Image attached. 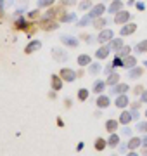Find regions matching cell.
Segmentation results:
<instances>
[{
    "instance_id": "obj_1",
    "label": "cell",
    "mask_w": 147,
    "mask_h": 156,
    "mask_svg": "<svg viewBox=\"0 0 147 156\" xmlns=\"http://www.w3.org/2000/svg\"><path fill=\"white\" fill-rule=\"evenodd\" d=\"M113 38H114V31L108 28V30H102L101 33H99L97 42H101V44H108V42H111Z\"/></svg>"
},
{
    "instance_id": "obj_2",
    "label": "cell",
    "mask_w": 147,
    "mask_h": 156,
    "mask_svg": "<svg viewBox=\"0 0 147 156\" xmlns=\"http://www.w3.org/2000/svg\"><path fill=\"white\" fill-rule=\"evenodd\" d=\"M128 19H130V12L128 11H119L114 14V19L113 21L116 23V24H126L128 23Z\"/></svg>"
},
{
    "instance_id": "obj_3",
    "label": "cell",
    "mask_w": 147,
    "mask_h": 156,
    "mask_svg": "<svg viewBox=\"0 0 147 156\" xmlns=\"http://www.w3.org/2000/svg\"><path fill=\"white\" fill-rule=\"evenodd\" d=\"M104 12H106V5H104V4H97V5H94L90 9L88 16H90L92 19H97V17H101Z\"/></svg>"
},
{
    "instance_id": "obj_4",
    "label": "cell",
    "mask_w": 147,
    "mask_h": 156,
    "mask_svg": "<svg viewBox=\"0 0 147 156\" xmlns=\"http://www.w3.org/2000/svg\"><path fill=\"white\" fill-rule=\"evenodd\" d=\"M61 78L62 80H66V82H74L76 80V76H78V73H74L73 69H69V68H64V69H61Z\"/></svg>"
},
{
    "instance_id": "obj_5",
    "label": "cell",
    "mask_w": 147,
    "mask_h": 156,
    "mask_svg": "<svg viewBox=\"0 0 147 156\" xmlns=\"http://www.w3.org/2000/svg\"><path fill=\"white\" fill-rule=\"evenodd\" d=\"M52 57L56 59V61H68V52L62 49H52Z\"/></svg>"
},
{
    "instance_id": "obj_6",
    "label": "cell",
    "mask_w": 147,
    "mask_h": 156,
    "mask_svg": "<svg viewBox=\"0 0 147 156\" xmlns=\"http://www.w3.org/2000/svg\"><path fill=\"white\" fill-rule=\"evenodd\" d=\"M40 47H42V42H40V40H33V42L28 44V47H24V54L36 52V50H40Z\"/></svg>"
},
{
    "instance_id": "obj_7",
    "label": "cell",
    "mask_w": 147,
    "mask_h": 156,
    "mask_svg": "<svg viewBox=\"0 0 147 156\" xmlns=\"http://www.w3.org/2000/svg\"><path fill=\"white\" fill-rule=\"evenodd\" d=\"M43 30H47V31H50V30H57L59 28V23L52 21V19H42V24H40Z\"/></svg>"
},
{
    "instance_id": "obj_8",
    "label": "cell",
    "mask_w": 147,
    "mask_h": 156,
    "mask_svg": "<svg viewBox=\"0 0 147 156\" xmlns=\"http://www.w3.org/2000/svg\"><path fill=\"white\" fill-rule=\"evenodd\" d=\"M135 31H137V24L135 23H128L121 28V37H128V35L135 33Z\"/></svg>"
},
{
    "instance_id": "obj_9",
    "label": "cell",
    "mask_w": 147,
    "mask_h": 156,
    "mask_svg": "<svg viewBox=\"0 0 147 156\" xmlns=\"http://www.w3.org/2000/svg\"><path fill=\"white\" fill-rule=\"evenodd\" d=\"M61 42L64 45H68V47H78V38H74V37H64V35H62L61 37Z\"/></svg>"
},
{
    "instance_id": "obj_10",
    "label": "cell",
    "mask_w": 147,
    "mask_h": 156,
    "mask_svg": "<svg viewBox=\"0 0 147 156\" xmlns=\"http://www.w3.org/2000/svg\"><path fill=\"white\" fill-rule=\"evenodd\" d=\"M114 104H116V108H119V109H121V108H126L128 106V97L125 94H119L118 97H116V101H114Z\"/></svg>"
},
{
    "instance_id": "obj_11",
    "label": "cell",
    "mask_w": 147,
    "mask_h": 156,
    "mask_svg": "<svg viewBox=\"0 0 147 156\" xmlns=\"http://www.w3.org/2000/svg\"><path fill=\"white\" fill-rule=\"evenodd\" d=\"M50 82H52V89L54 90H61L62 89V78L59 76V75H52Z\"/></svg>"
},
{
    "instance_id": "obj_12",
    "label": "cell",
    "mask_w": 147,
    "mask_h": 156,
    "mask_svg": "<svg viewBox=\"0 0 147 156\" xmlns=\"http://www.w3.org/2000/svg\"><path fill=\"white\" fill-rule=\"evenodd\" d=\"M121 5H123V2H121V0H113V4L109 5L108 12H111V14H116V12L121 11Z\"/></svg>"
},
{
    "instance_id": "obj_13",
    "label": "cell",
    "mask_w": 147,
    "mask_h": 156,
    "mask_svg": "<svg viewBox=\"0 0 147 156\" xmlns=\"http://www.w3.org/2000/svg\"><path fill=\"white\" fill-rule=\"evenodd\" d=\"M109 52H111V49H109V45H108V47H101V49H97L95 57H97V59H106V57L109 56Z\"/></svg>"
},
{
    "instance_id": "obj_14",
    "label": "cell",
    "mask_w": 147,
    "mask_h": 156,
    "mask_svg": "<svg viewBox=\"0 0 147 156\" xmlns=\"http://www.w3.org/2000/svg\"><path fill=\"white\" fill-rule=\"evenodd\" d=\"M142 73H144V69H142V68H138V66H133V68H130V69H128V76L135 80V78L142 76Z\"/></svg>"
},
{
    "instance_id": "obj_15",
    "label": "cell",
    "mask_w": 147,
    "mask_h": 156,
    "mask_svg": "<svg viewBox=\"0 0 147 156\" xmlns=\"http://www.w3.org/2000/svg\"><path fill=\"white\" fill-rule=\"evenodd\" d=\"M123 66L125 68H133V66H137V59L133 56H126V57H123Z\"/></svg>"
},
{
    "instance_id": "obj_16",
    "label": "cell",
    "mask_w": 147,
    "mask_h": 156,
    "mask_svg": "<svg viewBox=\"0 0 147 156\" xmlns=\"http://www.w3.org/2000/svg\"><path fill=\"white\" fill-rule=\"evenodd\" d=\"M109 97L108 95H99V99H97V106L101 108V109H104V108H108L109 106Z\"/></svg>"
},
{
    "instance_id": "obj_17",
    "label": "cell",
    "mask_w": 147,
    "mask_h": 156,
    "mask_svg": "<svg viewBox=\"0 0 147 156\" xmlns=\"http://www.w3.org/2000/svg\"><path fill=\"white\" fill-rule=\"evenodd\" d=\"M133 118H132V113L130 111H123L121 113V116H119V123H123V125H128Z\"/></svg>"
},
{
    "instance_id": "obj_18",
    "label": "cell",
    "mask_w": 147,
    "mask_h": 156,
    "mask_svg": "<svg viewBox=\"0 0 147 156\" xmlns=\"http://www.w3.org/2000/svg\"><path fill=\"white\" fill-rule=\"evenodd\" d=\"M128 149H137V147H138V146H142V139H138V137H132L130 139V142H128Z\"/></svg>"
},
{
    "instance_id": "obj_19",
    "label": "cell",
    "mask_w": 147,
    "mask_h": 156,
    "mask_svg": "<svg viewBox=\"0 0 147 156\" xmlns=\"http://www.w3.org/2000/svg\"><path fill=\"white\" fill-rule=\"evenodd\" d=\"M128 89H130V87H128L126 83H116V87L113 89V92L119 95V94H125V92H126Z\"/></svg>"
},
{
    "instance_id": "obj_20",
    "label": "cell",
    "mask_w": 147,
    "mask_h": 156,
    "mask_svg": "<svg viewBox=\"0 0 147 156\" xmlns=\"http://www.w3.org/2000/svg\"><path fill=\"white\" fill-rule=\"evenodd\" d=\"M135 52L137 54H144V52H147V40H142V42H138V44L135 45Z\"/></svg>"
},
{
    "instance_id": "obj_21",
    "label": "cell",
    "mask_w": 147,
    "mask_h": 156,
    "mask_svg": "<svg viewBox=\"0 0 147 156\" xmlns=\"http://www.w3.org/2000/svg\"><path fill=\"white\" fill-rule=\"evenodd\" d=\"M121 47H123V40L121 38H113L111 44H109V49H114V50H119Z\"/></svg>"
},
{
    "instance_id": "obj_22",
    "label": "cell",
    "mask_w": 147,
    "mask_h": 156,
    "mask_svg": "<svg viewBox=\"0 0 147 156\" xmlns=\"http://www.w3.org/2000/svg\"><path fill=\"white\" fill-rule=\"evenodd\" d=\"M16 28L17 30H28V23L24 17H17L16 19Z\"/></svg>"
},
{
    "instance_id": "obj_23",
    "label": "cell",
    "mask_w": 147,
    "mask_h": 156,
    "mask_svg": "<svg viewBox=\"0 0 147 156\" xmlns=\"http://www.w3.org/2000/svg\"><path fill=\"white\" fill-rule=\"evenodd\" d=\"M90 56H87V54H81V56H78V64L80 66H87V64H90Z\"/></svg>"
},
{
    "instance_id": "obj_24",
    "label": "cell",
    "mask_w": 147,
    "mask_h": 156,
    "mask_svg": "<svg viewBox=\"0 0 147 156\" xmlns=\"http://www.w3.org/2000/svg\"><path fill=\"white\" fill-rule=\"evenodd\" d=\"M118 82H119V75L118 73H111V75L108 76V82H106V83L108 85H116Z\"/></svg>"
},
{
    "instance_id": "obj_25",
    "label": "cell",
    "mask_w": 147,
    "mask_h": 156,
    "mask_svg": "<svg viewBox=\"0 0 147 156\" xmlns=\"http://www.w3.org/2000/svg\"><path fill=\"white\" fill-rule=\"evenodd\" d=\"M106 128H108V132L114 134V130L118 128V122H116V120H108V123H106Z\"/></svg>"
},
{
    "instance_id": "obj_26",
    "label": "cell",
    "mask_w": 147,
    "mask_h": 156,
    "mask_svg": "<svg viewBox=\"0 0 147 156\" xmlns=\"http://www.w3.org/2000/svg\"><path fill=\"white\" fill-rule=\"evenodd\" d=\"M130 50H132V47H128V45H123L119 50H116L118 52V56L119 57H126V56H130Z\"/></svg>"
},
{
    "instance_id": "obj_27",
    "label": "cell",
    "mask_w": 147,
    "mask_h": 156,
    "mask_svg": "<svg viewBox=\"0 0 147 156\" xmlns=\"http://www.w3.org/2000/svg\"><path fill=\"white\" fill-rule=\"evenodd\" d=\"M104 87H106V82H102V80H97L95 83H94V92L101 94L102 90H104Z\"/></svg>"
},
{
    "instance_id": "obj_28",
    "label": "cell",
    "mask_w": 147,
    "mask_h": 156,
    "mask_svg": "<svg viewBox=\"0 0 147 156\" xmlns=\"http://www.w3.org/2000/svg\"><path fill=\"white\" fill-rule=\"evenodd\" d=\"M106 146H108V142L102 139V137H97V139H95V149L97 151H102Z\"/></svg>"
},
{
    "instance_id": "obj_29",
    "label": "cell",
    "mask_w": 147,
    "mask_h": 156,
    "mask_svg": "<svg viewBox=\"0 0 147 156\" xmlns=\"http://www.w3.org/2000/svg\"><path fill=\"white\" fill-rule=\"evenodd\" d=\"M118 144H119V135L113 134L111 137H109V140H108V146H111V147H116Z\"/></svg>"
},
{
    "instance_id": "obj_30",
    "label": "cell",
    "mask_w": 147,
    "mask_h": 156,
    "mask_svg": "<svg viewBox=\"0 0 147 156\" xmlns=\"http://www.w3.org/2000/svg\"><path fill=\"white\" fill-rule=\"evenodd\" d=\"M74 19H76V14H73V12H69V14H64V16H62V19H61V21H62V23H73Z\"/></svg>"
},
{
    "instance_id": "obj_31",
    "label": "cell",
    "mask_w": 147,
    "mask_h": 156,
    "mask_svg": "<svg viewBox=\"0 0 147 156\" xmlns=\"http://www.w3.org/2000/svg\"><path fill=\"white\" fill-rule=\"evenodd\" d=\"M99 71H101V64L94 62V64H90V66H88V73H90V75H97Z\"/></svg>"
},
{
    "instance_id": "obj_32",
    "label": "cell",
    "mask_w": 147,
    "mask_h": 156,
    "mask_svg": "<svg viewBox=\"0 0 147 156\" xmlns=\"http://www.w3.org/2000/svg\"><path fill=\"white\" fill-rule=\"evenodd\" d=\"M78 99L80 101H87L88 99V90L87 89H80L78 90Z\"/></svg>"
},
{
    "instance_id": "obj_33",
    "label": "cell",
    "mask_w": 147,
    "mask_h": 156,
    "mask_svg": "<svg viewBox=\"0 0 147 156\" xmlns=\"http://www.w3.org/2000/svg\"><path fill=\"white\" fill-rule=\"evenodd\" d=\"M54 2H56V0H38V7H52L54 5Z\"/></svg>"
},
{
    "instance_id": "obj_34",
    "label": "cell",
    "mask_w": 147,
    "mask_h": 156,
    "mask_svg": "<svg viewBox=\"0 0 147 156\" xmlns=\"http://www.w3.org/2000/svg\"><path fill=\"white\" fill-rule=\"evenodd\" d=\"M80 9H81V11H88V9H92V2L90 0H83V2H80Z\"/></svg>"
},
{
    "instance_id": "obj_35",
    "label": "cell",
    "mask_w": 147,
    "mask_h": 156,
    "mask_svg": "<svg viewBox=\"0 0 147 156\" xmlns=\"http://www.w3.org/2000/svg\"><path fill=\"white\" fill-rule=\"evenodd\" d=\"M106 23H108L106 19H99V17H97L95 21H94V28H99V30H101V28H104V26H106Z\"/></svg>"
},
{
    "instance_id": "obj_36",
    "label": "cell",
    "mask_w": 147,
    "mask_h": 156,
    "mask_svg": "<svg viewBox=\"0 0 147 156\" xmlns=\"http://www.w3.org/2000/svg\"><path fill=\"white\" fill-rule=\"evenodd\" d=\"M90 19H92L90 16H83V17H81V21H78L76 24H78V26H87V24H90V23H92Z\"/></svg>"
},
{
    "instance_id": "obj_37",
    "label": "cell",
    "mask_w": 147,
    "mask_h": 156,
    "mask_svg": "<svg viewBox=\"0 0 147 156\" xmlns=\"http://www.w3.org/2000/svg\"><path fill=\"white\" fill-rule=\"evenodd\" d=\"M113 66H114V68L123 66V57H119L118 54H116V57H114V61H113Z\"/></svg>"
},
{
    "instance_id": "obj_38",
    "label": "cell",
    "mask_w": 147,
    "mask_h": 156,
    "mask_svg": "<svg viewBox=\"0 0 147 156\" xmlns=\"http://www.w3.org/2000/svg\"><path fill=\"white\" fill-rule=\"evenodd\" d=\"M54 14H56V11H54V9H49V11L45 12L43 19H54Z\"/></svg>"
},
{
    "instance_id": "obj_39",
    "label": "cell",
    "mask_w": 147,
    "mask_h": 156,
    "mask_svg": "<svg viewBox=\"0 0 147 156\" xmlns=\"http://www.w3.org/2000/svg\"><path fill=\"white\" fill-rule=\"evenodd\" d=\"M137 130H140V132H147V122H142L137 125Z\"/></svg>"
},
{
    "instance_id": "obj_40",
    "label": "cell",
    "mask_w": 147,
    "mask_h": 156,
    "mask_svg": "<svg viewBox=\"0 0 147 156\" xmlns=\"http://www.w3.org/2000/svg\"><path fill=\"white\" fill-rule=\"evenodd\" d=\"M62 5H68V7L76 5V0H62Z\"/></svg>"
},
{
    "instance_id": "obj_41",
    "label": "cell",
    "mask_w": 147,
    "mask_h": 156,
    "mask_svg": "<svg viewBox=\"0 0 147 156\" xmlns=\"http://www.w3.org/2000/svg\"><path fill=\"white\" fill-rule=\"evenodd\" d=\"M2 2H4V7H5V9H9V7L14 4V0H2Z\"/></svg>"
},
{
    "instance_id": "obj_42",
    "label": "cell",
    "mask_w": 147,
    "mask_h": 156,
    "mask_svg": "<svg viewBox=\"0 0 147 156\" xmlns=\"http://www.w3.org/2000/svg\"><path fill=\"white\" fill-rule=\"evenodd\" d=\"M142 92H144V90H142V87H140V85H137L135 89H133V94H135V95H138V94H142Z\"/></svg>"
},
{
    "instance_id": "obj_43",
    "label": "cell",
    "mask_w": 147,
    "mask_h": 156,
    "mask_svg": "<svg viewBox=\"0 0 147 156\" xmlns=\"http://www.w3.org/2000/svg\"><path fill=\"white\" fill-rule=\"evenodd\" d=\"M135 5H137V9H138V11H144V9H145V4H144V2H137Z\"/></svg>"
},
{
    "instance_id": "obj_44",
    "label": "cell",
    "mask_w": 147,
    "mask_h": 156,
    "mask_svg": "<svg viewBox=\"0 0 147 156\" xmlns=\"http://www.w3.org/2000/svg\"><path fill=\"white\" fill-rule=\"evenodd\" d=\"M140 102H147V89L142 92V97H140Z\"/></svg>"
},
{
    "instance_id": "obj_45",
    "label": "cell",
    "mask_w": 147,
    "mask_h": 156,
    "mask_svg": "<svg viewBox=\"0 0 147 156\" xmlns=\"http://www.w3.org/2000/svg\"><path fill=\"white\" fill-rule=\"evenodd\" d=\"M132 118H133V120H137V118H138V111H137V109H132Z\"/></svg>"
},
{
    "instance_id": "obj_46",
    "label": "cell",
    "mask_w": 147,
    "mask_h": 156,
    "mask_svg": "<svg viewBox=\"0 0 147 156\" xmlns=\"http://www.w3.org/2000/svg\"><path fill=\"white\" fill-rule=\"evenodd\" d=\"M123 134H125V135H132V128L125 127V128H123Z\"/></svg>"
},
{
    "instance_id": "obj_47",
    "label": "cell",
    "mask_w": 147,
    "mask_h": 156,
    "mask_svg": "<svg viewBox=\"0 0 147 156\" xmlns=\"http://www.w3.org/2000/svg\"><path fill=\"white\" fill-rule=\"evenodd\" d=\"M140 104H142V102H133V104H132V109H138Z\"/></svg>"
},
{
    "instance_id": "obj_48",
    "label": "cell",
    "mask_w": 147,
    "mask_h": 156,
    "mask_svg": "<svg viewBox=\"0 0 147 156\" xmlns=\"http://www.w3.org/2000/svg\"><path fill=\"white\" fill-rule=\"evenodd\" d=\"M113 68L114 66H106V73H108V75H111V73H113Z\"/></svg>"
},
{
    "instance_id": "obj_49",
    "label": "cell",
    "mask_w": 147,
    "mask_h": 156,
    "mask_svg": "<svg viewBox=\"0 0 147 156\" xmlns=\"http://www.w3.org/2000/svg\"><path fill=\"white\" fill-rule=\"evenodd\" d=\"M38 16V11H33V12H29V17H36Z\"/></svg>"
},
{
    "instance_id": "obj_50",
    "label": "cell",
    "mask_w": 147,
    "mask_h": 156,
    "mask_svg": "<svg viewBox=\"0 0 147 156\" xmlns=\"http://www.w3.org/2000/svg\"><path fill=\"white\" fill-rule=\"evenodd\" d=\"M142 146H144V147H147V135L142 139Z\"/></svg>"
},
{
    "instance_id": "obj_51",
    "label": "cell",
    "mask_w": 147,
    "mask_h": 156,
    "mask_svg": "<svg viewBox=\"0 0 147 156\" xmlns=\"http://www.w3.org/2000/svg\"><path fill=\"white\" fill-rule=\"evenodd\" d=\"M126 149H128V146H121V147H119V151H121V153H126Z\"/></svg>"
},
{
    "instance_id": "obj_52",
    "label": "cell",
    "mask_w": 147,
    "mask_h": 156,
    "mask_svg": "<svg viewBox=\"0 0 147 156\" xmlns=\"http://www.w3.org/2000/svg\"><path fill=\"white\" fill-rule=\"evenodd\" d=\"M76 149H78V151H81V149H83V142H80V144L76 146Z\"/></svg>"
},
{
    "instance_id": "obj_53",
    "label": "cell",
    "mask_w": 147,
    "mask_h": 156,
    "mask_svg": "<svg viewBox=\"0 0 147 156\" xmlns=\"http://www.w3.org/2000/svg\"><path fill=\"white\" fill-rule=\"evenodd\" d=\"M126 156H138V154H137V153H133V151H132V153H128V154H126Z\"/></svg>"
},
{
    "instance_id": "obj_54",
    "label": "cell",
    "mask_w": 147,
    "mask_h": 156,
    "mask_svg": "<svg viewBox=\"0 0 147 156\" xmlns=\"http://www.w3.org/2000/svg\"><path fill=\"white\" fill-rule=\"evenodd\" d=\"M144 66H145V68H147V59H145V62H144Z\"/></svg>"
},
{
    "instance_id": "obj_55",
    "label": "cell",
    "mask_w": 147,
    "mask_h": 156,
    "mask_svg": "<svg viewBox=\"0 0 147 156\" xmlns=\"http://www.w3.org/2000/svg\"><path fill=\"white\" fill-rule=\"evenodd\" d=\"M145 116H147V109H145Z\"/></svg>"
}]
</instances>
